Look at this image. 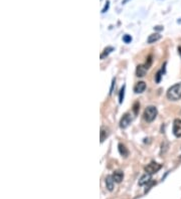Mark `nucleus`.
Returning <instances> with one entry per match:
<instances>
[{
  "instance_id": "22",
  "label": "nucleus",
  "mask_w": 181,
  "mask_h": 199,
  "mask_svg": "<svg viewBox=\"0 0 181 199\" xmlns=\"http://www.w3.org/2000/svg\"><path fill=\"white\" fill-rule=\"evenodd\" d=\"M154 30H156V31H161V30H163V26H161V25H157V26L154 27Z\"/></svg>"
},
{
  "instance_id": "3",
  "label": "nucleus",
  "mask_w": 181,
  "mask_h": 199,
  "mask_svg": "<svg viewBox=\"0 0 181 199\" xmlns=\"http://www.w3.org/2000/svg\"><path fill=\"white\" fill-rule=\"evenodd\" d=\"M161 168H162L161 164H158L156 162H151V163L148 164L146 167L144 168V170H145V172H146L147 174L152 175V174H154V173L158 172V171L160 170Z\"/></svg>"
},
{
  "instance_id": "6",
  "label": "nucleus",
  "mask_w": 181,
  "mask_h": 199,
  "mask_svg": "<svg viewBox=\"0 0 181 199\" xmlns=\"http://www.w3.org/2000/svg\"><path fill=\"white\" fill-rule=\"evenodd\" d=\"M147 71L148 69L145 67V64H139L136 69V76H139V78H143L146 74Z\"/></svg>"
},
{
  "instance_id": "23",
  "label": "nucleus",
  "mask_w": 181,
  "mask_h": 199,
  "mask_svg": "<svg viewBox=\"0 0 181 199\" xmlns=\"http://www.w3.org/2000/svg\"><path fill=\"white\" fill-rule=\"evenodd\" d=\"M177 50H178V53H179V55H180V57H181V46H178V48H177Z\"/></svg>"
},
{
  "instance_id": "8",
  "label": "nucleus",
  "mask_w": 181,
  "mask_h": 199,
  "mask_svg": "<svg viewBox=\"0 0 181 199\" xmlns=\"http://www.w3.org/2000/svg\"><path fill=\"white\" fill-rule=\"evenodd\" d=\"M118 150H119V153L121 156L125 157V158H127V157L129 156V150L127 149L125 145L122 144V143H120L118 145Z\"/></svg>"
},
{
  "instance_id": "1",
  "label": "nucleus",
  "mask_w": 181,
  "mask_h": 199,
  "mask_svg": "<svg viewBox=\"0 0 181 199\" xmlns=\"http://www.w3.org/2000/svg\"><path fill=\"white\" fill-rule=\"evenodd\" d=\"M166 97L170 101H178L181 99V83H177L168 89Z\"/></svg>"
},
{
  "instance_id": "2",
  "label": "nucleus",
  "mask_w": 181,
  "mask_h": 199,
  "mask_svg": "<svg viewBox=\"0 0 181 199\" xmlns=\"http://www.w3.org/2000/svg\"><path fill=\"white\" fill-rule=\"evenodd\" d=\"M157 114H158V111H157L156 107L149 106L145 109L143 117H144V120L146 121L147 123H151V122H153L155 119H156Z\"/></svg>"
},
{
  "instance_id": "14",
  "label": "nucleus",
  "mask_w": 181,
  "mask_h": 199,
  "mask_svg": "<svg viewBox=\"0 0 181 199\" xmlns=\"http://www.w3.org/2000/svg\"><path fill=\"white\" fill-rule=\"evenodd\" d=\"M108 135H109V133H108V130L104 127H102L101 129V143H103L105 141V139L108 137Z\"/></svg>"
},
{
  "instance_id": "10",
  "label": "nucleus",
  "mask_w": 181,
  "mask_h": 199,
  "mask_svg": "<svg viewBox=\"0 0 181 199\" xmlns=\"http://www.w3.org/2000/svg\"><path fill=\"white\" fill-rule=\"evenodd\" d=\"M161 38V35L159 33H153V34H150L147 38V42L148 43H154L156 41H158L159 39Z\"/></svg>"
},
{
  "instance_id": "19",
  "label": "nucleus",
  "mask_w": 181,
  "mask_h": 199,
  "mask_svg": "<svg viewBox=\"0 0 181 199\" xmlns=\"http://www.w3.org/2000/svg\"><path fill=\"white\" fill-rule=\"evenodd\" d=\"M151 64H152V55H149L147 58V62H145V67H146L147 69H149V67H151Z\"/></svg>"
},
{
  "instance_id": "21",
  "label": "nucleus",
  "mask_w": 181,
  "mask_h": 199,
  "mask_svg": "<svg viewBox=\"0 0 181 199\" xmlns=\"http://www.w3.org/2000/svg\"><path fill=\"white\" fill-rule=\"evenodd\" d=\"M115 83H116V79H113L112 85H111V89H110V95H112V93H113V90H114V86H115Z\"/></svg>"
},
{
  "instance_id": "15",
  "label": "nucleus",
  "mask_w": 181,
  "mask_h": 199,
  "mask_svg": "<svg viewBox=\"0 0 181 199\" xmlns=\"http://www.w3.org/2000/svg\"><path fill=\"white\" fill-rule=\"evenodd\" d=\"M124 96H125V86H123V88L121 89V91H120V93H119V103L120 104L123 103Z\"/></svg>"
},
{
  "instance_id": "11",
  "label": "nucleus",
  "mask_w": 181,
  "mask_h": 199,
  "mask_svg": "<svg viewBox=\"0 0 181 199\" xmlns=\"http://www.w3.org/2000/svg\"><path fill=\"white\" fill-rule=\"evenodd\" d=\"M114 179H113L112 175H109V176L106 177V185H107V188L109 189L110 191L113 190V188H114Z\"/></svg>"
},
{
  "instance_id": "20",
  "label": "nucleus",
  "mask_w": 181,
  "mask_h": 199,
  "mask_svg": "<svg viewBox=\"0 0 181 199\" xmlns=\"http://www.w3.org/2000/svg\"><path fill=\"white\" fill-rule=\"evenodd\" d=\"M110 7V1L108 0L107 2H106V4H105V6H104V8H103V10H102V13H105V12H107L108 11V9H109Z\"/></svg>"
},
{
  "instance_id": "4",
  "label": "nucleus",
  "mask_w": 181,
  "mask_h": 199,
  "mask_svg": "<svg viewBox=\"0 0 181 199\" xmlns=\"http://www.w3.org/2000/svg\"><path fill=\"white\" fill-rule=\"evenodd\" d=\"M131 116H132V115L130 113H126L123 117H122L121 121H120V128L126 129L129 127V125H130L131 122L133 120V118Z\"/></svg>"
},
{
  "instance_id": "13",
  "label": "nucleus",
  "mask_w": 181,
  "mask_h": 199,
  "mask_svg": "<svg viewBox=\"0 0 181 199\" xmlns=\"http://www.w3.org/2000/svg\"><path fill=\"white\" fill-rule=\"evenodd\" d=\"M113 50H114V47H112V46H108V47H106L104 50V51H103V53L101 55V58L104 59V58L107 57V55H109V53L112 52Z\"/></svg>"
},
{
  "instance_id": "7",
  "label": "nucleus",
  "mask_w": 181,
  "mask_h": 199,
  "mask_svg": "<svg viewBox=\"0 0 181 199\" xmlns=\"http://www.w3.org/2000/svg\"><path fill=\"white\" fill-rule=\"evenodd\" d=\"M145 90H146V84L144 81H139L134 86V92L136 93H142Z\"/></svg>"
},
{
  "instance_id": "17",
  "label": "nucleus",
  "mask_w": 181,
  "mask_h": 199,
  "mask_svg": "<svg viewBox=\"0 0 181 199\" xmlns=\"http://www.w3.org/2000/svg\"><path fill=\"white\" fill-rule=\"evenodd\" d=\"M139 110H140V104L138 102H136L135 104H134L133 106V112L135 115H138V113H139Z\"/></svg>"
},
{
  "instance_id": "16",
  "label": "nucleus",
  "mask_w": 181,
  "mask_h": 199,
  "mask_svg": "<svg viewBox=\"0 0 181 199\" xmlns=\"http://www.w3.org/2000/svg\"><path fill=\"white\" fill-rule=\"evenodd\" d=\"M162 72H164L163 71H159L156 74V76H155V81H156L157 84H159L161 81V79H162Z\"/></svg>"
},
{
  "instance_id": "24",
  "label": "nucleus",
  "mask_w": 181,
  "mask_h": 199,
  "mask_svg": "<svg viewBox=\"0 0 181 199\" xmlns=\"http://www.w3.org/2000/svg\"><path fill=\"white\" fill-rule=\"evenodd\" d=\"M128 1H129V0H123V1H122V4H126Z\"/></svg>"
},
{
  "instance_id": "12",
  "label": "nucleus",
  "mask_w": 181,
  "mask_h": 199,
  "mask_svg": "<svg viewBox=\"0 0 181 199\" xmlns=\"http://www.w3.org/2000/svg\"><path fill=\"white\" fill-rule=\"evenodd\" d=\"M150 180H151V175L150 174H145V175H143L142 177L140 178V180H139V185H145V184H147L148 182H150Z\"/></svg>"
},
{
  "instance_id": "18",
  "label": "nucleus",
  "mask_w": 181,
  "mask_h": 199,
  "mask_svg": "<svg viewBox=\"0 0 181 199\" xmlns=\"http://www.w3.org/2000/svg\"><path fill=\"white\" fill-rule=\"evenodd\" d=\"M123 41L125 43H130L131 41H132V37H131V35H129V34H125V35L123 36Z\"/></svg>"
},
{
  "instance_id": "9",
  "label": "nucleus",
  "mask_w": 181,
  "mask_h": 199,
  "mask_svg": "<svg viewBox=\"0 0 181 199\" xmlns=\"http://www.w3.org/2000/svg\"><path fill=\"white\" fill-rule=\"evenodd\" d=\"M112 177H113V179H114L115 182L120 183V182H122V180H123L124 174H123V172H122V171H115V172L113 173Z\"/></svg>"
},
{
  "instance_id": "5",
  "label": "nucleus",
  "mask_w": 181,
  "mask_h": 199,
  "mask_svg": "<svg viewBox=\"0 0 181 199\" xmlns=\"http://www.w3.org/2000/svg\"><path fill=\"white\" fill-rule=\"evenodd\" d=\"M173 135L176 138L181 137V119H175L173 122V128H172Z\"/></svg>"
}]
</instances>
